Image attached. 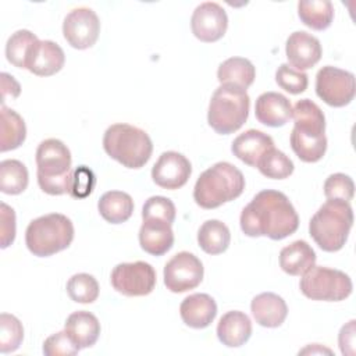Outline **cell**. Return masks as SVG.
I'll use <instances>...</instances> for the list:
<instances>
[{
    "mask_svg": "<svg viewBox=\"0 0 356 356\" xmlns=\"http://www.w3.org/2000/svg\"><path fill=\"white\" fill-rule=\"evenodd\" d=\"M239 222L242 232L248 236L281 241L298 229L299 217L286 195L264 189L243 207Z\"/></svg>",
    "mask_w": 356,
    "mask_h": 356,
    "instance_id": "cell-1",
    "label": "cell"
},
{
    "mask_svg": "<svg viewBox=\"0 0 356 356\" xmlns=\"http://www.w3.org/2000/svg\"><path fill=\"white\" fill-rule=\"evenodd\" d=\"M243 174L231 163L218 161L204 170L193 188V199L203 209H216L242 195Z\"/></svg>",
    "mask_w": 356,
    "mask_h": 356,
    "instance_id": "cell-2",
    "label": "cell"
},
{
    "mask_svg": "<svg viewBox=\"0 0 356 356\" xmlns=\"http://www.w3.org/2000/svg\"><path fill=\"white\" fill-rule=\"evenodd\" d=\"M353 225V210L349 202L327 199L309 222V234L324 252H338L348 241Z\"/></svg>",
    "mask_w": 356,
    "mask_h": 356,
    "instance_id": "cell-3",
    "label": "cell"
},
{
    "mask_svg": "<svg viewBox=\"0 0 356 356\" xmlns=\"http://www.w3.org/2000/svg\"><path fill=\"white\" fill-rule=\"evenodd\" d=\"M104 152L127 168L143 167L153 152L150 136L129 124H113L103 136Z\"/></svg>",
    "mask_w": 356,
    "mask_h": 356,
    "instance_id": "cell-4",
    "label": "cell"
},
{
    "mask_svg": "<svg viewBox=\"0 0 356 356\" xmlns=\"http://www.w3.org/2000/svg\"><path fill=\"white\" fill-rule=\"evenodd\" d=\"M71 161V152L60 139L42 140L36 149V177L40 189L49 195L68 193Z\"/></svg>",
    "mask_w": 356,
    "mask_h": 356,
    "instance_id": "cell-5",
    "label": "cell"
},
{
    "mask_svg": "<svg viewBox=\"0 0 356 356\" xmlns=\"http://www.w3.org/2000/svg\"><path fill=\"white\" fill-rule=\"evenodd\" d=\"M72 239V221L60 213H50L32 220L25 231L26 248L38 257H49L67 249Z\"/></svg>",
    "mask_w": 356,
    "mask_h": 356,
    "instance_id": "cell-6",
    "label": "cell"
},
{
    "mask_svg": "<svg viewBox=\"0 0 356 356\" xmlns=\"http://www.w3.org/2000/svg\"><path fill=\"white\" fill-rule=\"evenodd\" d=\"M250 97L245 89L234 85H220L209 103L207 122L220 135L238 131L248 120Z\"/></svg>",
    "mask_w": 356,
    "mask_h": 356,
    "instance_id": "cell-7",
    "label": "cell"
},
{
    "mask_svg": "<svg viewBox=\"0 0 356 356\" xmlns=\"http://www.w3.org/2000/svg\"><path fill=\"white\" fill-rule=\"evenodd\" d=\"M302 293L312 300L339 302L352 293V280L341 270L313 266L299 282Z\"/></svg>",
    "mask_w": 356,
    "mask_h": 356,
    "instance_id": "cell-8",
    "label": "cell"
},
{
    "mask_svg": "<svg viewBox=\"0 0 356 356\" xmlns=\"http://www.w3.org/2000/svg\"><path fill=\"white\" fill-rule=\"evenodd\" d=\"M316 93L328 106L343 107L355 97V75L338 67L325 65L316 75Z\"/></svg>",
    "mask_w": 356,
    "mask_h": 356,
    "instance_id": "cell-9",
    "label": "cell"
},
{
    "mask_svg": "<svg viewBox=\"0 0 356 356\" xmlns=\"http://www.w3.org/2000/svg\"><path fill=\"white\" fill-rule=\"evenodd\" d=\"M113 288L125 296H146L156 286V271L146 261L120 263L110 275Z\"/></svg>",
    "mask_w": 356,
    "mask_h": 356,
    "instance_id": "cell-10",
    "label": "cell"
},
{
    "mask_svg": "<svg viewBox=\"0 0 356 356\" xmlns=\"http://www.w3.org/2000/svg\"><path fill=\"white\" fill-rule=\"evenodd\" d=\"M164 285L174 293L195 289L203 280V264L197 256L179 252L164 266Z\"/></svg>",
    "mask_w": 356,
    "mask_h": 356,
    "instance_id": "cell-11",
    "label": "cell"
},
{
    "mask_svg": "<svg viewBox=\"0 0 356 356\" xmlns=\"http://www.w3.org/2000/svg\"><path fill=\"white\" fill-rule=\"evenodd\" d=\"M100 32V21L96 13L88 7L74 8L63 22V35L70 46L78 50L92 47Z\"/></svg>",
    "mask_w": 356,
    "mask_h": 356,
    "instance_id": "cell-12",
    "label": "cell"
},
{
    "mask_svg": "<svg viewBox=\"0 0 356 356\" xmlns=\"http://www.w3.org/2000/svg\"><path fill=\"white\" fill-rule=\"evenodd\" d=\"M191 28L195 38L200 42L211 43L220 40L228 28L225 10L214 1L199 4L191 18Z\"/></svg>",
    "mask_w": 356,
    "mask_h": 356,
    "instance_id": "cell-13",
    "label": "cell"
},
{
    "mask_svg": "<svg viewBox=\"0 0 356 356\" xmlns=\"http://www.w3.org/2000/svg\"><path fill=\"white\" fill-rule=\"evenodd\" d=\"M192 172L191 161L178 152H164L152 168V178L156 185L164 189L182 188Z\"/></svg>",
    "mask_w": 356,
    "mask_h": 356,
    "instance_id": "cell-14",
    "label": "cell"
},
{
    "mask_svg": "<svg viewBox=\"0 0 356 356\" xmlns=\"http://www.w3.org/2000/svg\"><path fill=\"white\" fill-rule=\"evenodd\" d=\"M65 63L63 49L51 40H36L25 58V68L38 76H50L58 72Z\"/></svg>",
    "mask_w": 356,
    "mask_h": 356,
    "instance_id": "cell-15",
    "label": "cell"
},
{
    "mask_svg": "<svg viewBox=\"0 0 356 356\" xmlns=\"http://www.w3.org/2000/svg\"><path fill=\"white\" fill-rule=\"evenodd\" d=\"M285 53L291 67L305 71L320 61L323 50L317 38L305 31H296L286 39Z\"/></svg>",
    "mask_w": 356,
    "mask_h": 356,
    "instance_id": "cell-16",
    "label": "cell"
},
{
    "mask_svg": "<svg viewBox=\"0 0 356 356\" xmlns=\"http://www.w3.org/2000/svg\"><path fill=\"white\" fill-rule=\"evenodd\" d=\"M254 114L257 121L267 127H282L292 117V104L281 93L264 92L256 100Z\"/></svg>",
    "mask_w": 356,
    "mask_h": 356,
    "instance_id": "cell-17",
    "label": "cell"
},
{
    "mask_svg": "<svg viewBox=\"0 0 356 356\" xmlns=\"http://www.w3.org/2000/svg\"><path fill=\"white\" fill-rule=\"evenodd\" d=\"M179 314L188 327L196 330L206 328L217 316V305L207 293H192L182 300Z\"/></svg>",
    "mask_w": 356,
    "mask_h": 356,
    "instance_id": "cell-18",
    "label": "cell"
},
{
    "mask_svg": "<svg viewBox=\"0 0 356 356\" xmlns=\"http://www.w3.org/2000/svg\"><path fill=\"white\" fill-rule=\"evenodd\" d=\"M271 147H274L273 138L259 129L245 131L238 135L231 145L234 156L250 167H257L259 160Z\"/></svg>",
    "mask_w": 356,
    "mask_h": 356,
    "instance_id": "cell-19",
    "label": "cell"
},
{
    "mask_svg": "<svg viewBox=\"0 0 356 356\" xmlns=\"http://www.w3.org/2000/svg\"><path fill=\"white\" fill-rule=\"evenodd\" d=\"M250 312L259 325L275 328L285 321L288 307L280 295L273 292H263L252 299Z\"/></svg>",
    "mask_w": 356,
    "mask_h": 356,
    "instance_id": "cell-20",
    "label": "cell"
},
{
    "mask_svg": "<svg viewBox=\"0 0 356 356\" xmlns=\"http://www.w3.org/2000/svg\"><path fill=\"white\" fill-rule=\"evenodd\" d=\"M140 248L153 256H163L174 245L171 224L160 220H143L139 229Z\"/></svg>",
    "mask_w": 356,
    "mask_h": 356,
    "instance_id": "cell-21",
    "label": "cell"
},
{
    "mask_svg": "<svg viewBox=\"0 0 356 356\" xmlns=\"http://www.w3.org/2000/svg\"><path fill=\"white\" fill-rule=\"evenodd\" d=\"M64 331L79 349H85L93 346L99 339L100 323L90 312L78 310L67 317Z\"/></svg>",
    "mask_w": 356,
    "mask_h": 356,
    "instance_id": "cell-22",
    "label": "cell"
},
{
    "mask_svg": "<svg viewBox=\"0 0 356 356\" xmlns=\"http://www.w3.org/2000/svg\"><path fill=\"white\" fill-rule=\"evenodd\" d=\"M250 335L252 321L243 312H227L217 324V337L220 342L228 348H239L245 345Z\"/></svg>",
    "mask_w": 356,
    "mask_h": 356,
    "instance_id": "cell-23",
    "label": "cell"
},
{
    "mask_svg": "<svg viewBox=\"0 0 356 356\" xmlns=\"http://www.w3.org/2000/svg\"><path fill=\"white\" fill-rule=\"evenodd\" d=\"M292 117L295 121L293 129L296 132L312 138L325 136L324 113L310 99H302L296 102V104L292 108Z\"/></svg>",
    "mask_w": 356,
    "mask_h": 356,
    "instance_id": "cell-24",
    "label": "cell"
},
{
    "mask_svg": "<svg viewBox=\"0 0 356 356\" xmlns=\"http://www.w3.org/2000/svg\"><path fill=\"white\" fill-rule=\"evenodd\" d=\"M316 266V253L306 241H295L280 252V267L289 275H303Z\"/></svg>",
    "mask_w": 356,
    "mask_h": 356,
    "instance_id": "cell-25",
    "label": "cell"
},
{
    "mask_svg": "<svg viewBox=\"0 0 356 356\" xmlns=\"http://www.w3.org/2000/svg\"><path fill=\"white\" fill-rule=\"evenodd\" d=\"M254 78V65L243 57L227 58L217 70V79L221 85H234L245 90L253 83Z\"/></svg>",
    "mask_w": 356,
    "mask_h": 356,
    "instance_id": "cell-26",
    "label": "cell"
},
{
    "mask_svg": "<svg viewBox=\"0 0 356 356\" xmlns=\"http://www.w3.org/2000/svg\"><path fill=\"white\" fill-rule=\"evenodd\" d=\"M100 216L110 224L125 222L134 211L132 197L121 191H108L97 202Z\"/></svg>",
    "mask_w": 356,
    "mask_h": 356,
    "instance_id": "cell-27",
    "label": "cell"
},
{
    "mask_svg": "<svg viewBox=\"0 0 356 356\" xmlns=\"http://www.w3.org/2000/svg\"><path fill=\"white\" fill-rule=\"evenodd\" d=\"M26 138V127L22 117L1 104L0 107V150L8 152L19 147Z\"/></svg>",
    "mask_w": 356,
    "mask_h": 356,
    "instance_id": "cell-28",
    "label": "cell"
},
{
    "mask_svg": "<svg viewBox=\"0 0 356 356\" xmlns=\"http://www.w3.org/2000/svg\"><path fill=\"white\" fill-rule=\"evenodd\" d=\"M231 234L220 220L204 221L197 231V243L207 254H220L229 246Z\"/></svg>",
    "mask_w": 356,
    "mask_h": 356,
    "instance_id": "cell-29",
    "label": "cell"
},
{
    "mask_svg": "<svg viewBox=\"0 0 356 356\" xmlns=\"http://www.w3.org/2000/svg\"><path fill=\"white\" fill-rule=\"evenodd\" d=\"M298 15L306 26L324 31L334 19V6L330 0H302L298 3Z\"/></svg>",
    "mask_w": 356,
    "mask_h": 356,
    "instance_id": "cell-30",
    "label": "cell"
},
{
    "mask_svg": "<svg viewBox=\"0 0 356 356\" xmlns=\"http://www.w3.org/2000/svg\"><path fill=\"white\" fill-rule=\"evenodd\" d=\"M28 170L19 160L8 159L0 163V191L7 195H19L28 186Z\"/></svg>",
    "mask_w": 356,
    "mask_h": 356,
    "instance_id": "cell-31",
    "label": "cell"
},
{
    "mask_svg": "<svg viewBox=\"0 0 356 356\" xmlns=\"http://www.w3.org/2000/svg\"><path fill=\"white\" fill-rule=\"evenodd\" d=\"M291 147L295 154L305 163H316L323 159L327 150V138L305 136L295 129L291 132Z\"/></svg>",
    "mask_w": 356,
    "mask_h": 356,
    "instance_id": "cell-32",
    "label": "cell"
},
{
    "mask_svg": "<svg viewBox=\"0 0 356 356\" xmlns=\"http://www.w3.org/2000/svg\"><path fill=\"white\" fill-rule=\"evenodd\" d=\"M257 168L267 178L284 179L293 172V163L284 152L271 147L259 160Z\"/></svg>",
    "mask_w": 356,
    "mask_h": 356,
    "instance_id": "cell-33",
    "label": "cell"
},
{
    "mask_svg": "<svg viewBox=\"0 0 356 356\" xmlns=\"http://www.w3.org/2000/svg\"><path fill=\"white\" fill-rule=\"evenodd\" d=\"M38 40V36L28 29L14 32L6 44V57L17 68H25V58L31 46Z\"/></svg>",
    "mask_w": 356,
    "mask_h": 356,
    "instance_id": "cell-34",
    "label": "cell"
},
{
    "mask_svg": "<svg viewBox=\"0 0 356 356\" xmlns=\"http://www.w3.org/2000/svg\"><path fill=\"white\" fill-rule=\"evenodd\" d=\"M96 278L86 273L74 274L67 282V293L76 303H93L99 296Z\"/></svg>",
    "mask_w": 356,
    "mask_h": 356,
    "instance_id": "cell-35",
    "label": "cell"
},
{
    "mask_svg": "<svg viewBox=\"0 0 356 356\" xmlns=\"http://www.w3.org/2000/svg\"><path fill=\"white\" fill-rule=\"evenodd\" d=\"M24 339V327L21 321L8 313L0 314V352L11 353L17 350Z\"/></svg>",
    "mask_w": 356,
    "mask_h": 356,
    "instance_id": "cell-36",
    "label": "cell"
},
{
    "mask_svg": "<svg viewBox=\"0 0 356 356\" xmlns=\"http://www.w3.org/2000/svg\"><path fill=\"white\" fill-rule=\"evenodd\" d=\"M275 82L291 95H299L307 89L309 76L305 71H298L289 64H281L275 71Z\"/></svg>",
    "mask_w": 356,
    "mask_h": 356,
    "instance_id": "cell-37",
    "label": "cell"
},
{
    "mask_svg": "<svg viewBox=\"0 0 356 356\" xmlns=\"http://www.w3.org/2000/svg\"><path fill=\"white\" fill-rule=\"evenodd\" d=\"M142 218L160 220L172 225L175 220V206L168 197L152 196L145 202L142 207Z\"/></svg>",
    "mask_w": 356,
    "mask_h": 356,
    "instance_id": "cell-38",
    "label": "cell"
},
{
    "mask_svg": "<svg viewBox=\"0 0 356 356\" xmlns=\"http://www.w3.org/2000/svg\"><path fill=\"white\" fill-rule=\"evenodd\" d=\"M324 195L327 199H338L349 202L355 195V184L352 178L342 172L331 174L324 182Z\"/></svg>",
    "mask_w": 356,
    "mask_h": 356,
    "instance_id": "cell-39",
    "label": "cell"
},
{
    "mask_svg": "<svg viewBox=\"0 0 356 356\" xmlns=\"http://www.w3.org/2000/svg\"><path fill=\"white\" fill-rule=\"evenodd\" d=\"M96 185V177L93 171L86 165H79L71 171L68 195L75 199H83L89 196Z\"/></svg>",
    "mask_w": 356,
    "mask_h": 356,
    "instance_id": "cell-40",
    "label": "cell"
},
{
    "mask_svg": "<svg viewBox=\"0 0 356 356\" xmlns=\"http://www.w3.org/2000/svg\"><path fill=\"white\" fill-rule=\"evenodd\" d=\"M79 352V348L72 342L65 331L50 335L43 342V353L47 356H72Z\"/></svg>",
    "mask_w": 356,
    "mask_h": 356,
    "instance_id": "cell-41",
    "label": "cell"
},
{
    "mask_svg": "<svg viewBox=\"0 0 356 356\" xmlns=\"http://www.w3.org/2000/svg\"><path fill=\"white\" fill-rule=\"evenodd\" d=\"M0 241L1 248L6 249L15 239V213L4 202L0 203Z\"/></svg>",
    "mask_w": 356,
    "mask_h": 356,
    "instance_id": "cell-42",
    "label": "cell"
},
{
    "mask_svg": "<svg viewBox=\"0 0 356 356\" xmlns=\"http://www.w3.org/2000/svg\"><path fill=\"white\" fill-rule=\"evenodd\" d=\"M355 320H350L345 324L339 331V348L342 355H353L355 353Z\"/></svg>",
    "mask_w": 356,
    "mask_h": 356,
    "instance_id": "cell-43",
    "label": "cell"
},
{
    "mask_svg": "<svg viewBox=\"0 0 356 356\" xmlns=\"http://www.w3.org/2000/svg\"><path fill=\"white\" fill-rule=\"evenodd\" d=\"M1 104L6 103L7 99H17L21 93L19 83L14 79L13 75L7 72H1Z\"/></svg>",
    "mask_w": 356,
    "mask_h": 356,
    "instance_id": "cell-44",
    "label": "cell"
}]
</instances>
